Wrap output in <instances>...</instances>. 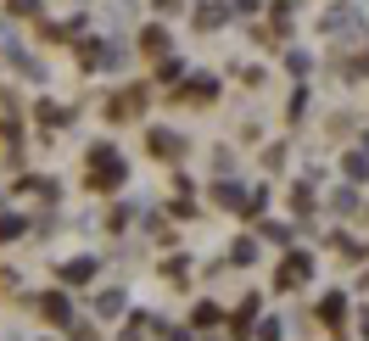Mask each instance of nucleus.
I'll return each mask as SVG.
<instances>
[{
    "instance_id": "15",
    "label": "nucleus",
    "mask_w": 369,
    "mask_h": 341,
    "mask_svg": "<svg viewBox=\"0 0 369 341\" xmlns=\"http://www.w3.org/2000/svg\"><path fill=\"white\" fill-rule=\"evenodd\" d=\"M219 202H224V207H241V190H235L229 179H224V185H219Z\"/></svg>"
},
{
    "instance_id": "18",
    "label": "nucleus",
    "mask_w": 369,
    "mask_h": 341,
    "mask_svg": "<svg viewBox=\"0 0 369 341\" xmlns=\"http://www.w3.org/2000/svg\"><path fill=\"white\" fill-rule=\"evenodd\" d=\"M235 11H258V0H235Z\"/></svg>"
},
{
    "instance_id": "8",
    "label": "nucleus",
    "mask_w": 369,
    "mask_h": 341,
    "mask_svg": "<svg viewBox=\"0 0 369 341\" xmlns=\"http://www.w3.org/2000/svg\"><path fill=\"white\" fill-rule=\"evenodd\" d=\"M224 17H229L224 6H196V28H219Z\"/></svg>"
},
{
    "instance_id": "4",
    "label": "nucleus",
    "mask_w": 369,
    "mask_h": 341,
    "mask_svg": "<svg viewBox=\"0 0 369 341\" xmlns=\"http://www.w3.org/2000/svg\"><path fill=\"white\" fill-rule=\"evenodd\" d=\"M185 95H190V101H196V106H207V101H213V95H219V79H207V73H196V79H190V85L179 89V95H174V101H185Z\"/></svg>"
},
{
    "instance_id": "17",
    "label": "nucleus",
    "mask_w": 369,
    "mask_h": 341,
    "mask_svg": "<svg viewBox=\"0 0 369 341\" xmlns=\"http://www.w3.org/2000/svg\"><path fill=\"white\" fill-rule=\"evenodd\" d=\"M6 6H11V11H23V17H28V11H34V6H40V0H6Z\"/></svg>"
},
{
    "instance_id": "5",
    "label": "nucleus",
    "mask_w": 369,
    "mask_h": 341,
    "mask_svg": "<svg viewBox=\"0 0 369 341\" xmlns=\"http://www.w3.org/2000/svg\"><path fill=\"white\" fill-rule=\"evenodd\" d=\"M146 146L157 151V157H179V151H185V140H179L174 129H151V140H146Z\"/></svg>"
},
{
    "instance_id": "1",
    "label": "nucleus",
    "mask_w": 369,
    "mask_h": 341,
    "mask_svg": "<svg viewBox=\"0 0 369 341\" xmlns=\"http://www.w3.org/2000/svg\"><path fill=\"white\" fill-rule=\"evenodd\" d=\"M123 157H118V151H112V146H107V140H101V146H90V190H118V185H123Z\"/></svg>"
},
{
    "instance_id": "7",
    "label": "nucleus",
    "mask_w": 369,
    "mask_h": 341,
    "mask_svg": "<svg viewBox=\"0 0 369 341\" xmlns=\"http://www.w3.org/2000/svg\"><path fill=\"white\" fill-rule=\"evenodd\" d=\"M34 118H40L45 129H62V123H68V106H51V101H40V112H34Z\"/></svg>"
},
{
    "instance_id": "10",
    "label": "nucleus",
    "mask_w": 369,
    "mask_h": 341,
    "mask_svg": "<svg viewBox=\"0 0 369 341\" xmlns=\"http://www.w3.org/2000/svg\"><path fill=\"white\" fill-rule=\"evenodd\" d=\"M353 17H358L353 6H336V11H325V17H319V28H341V23H353Z\"/></svg>"
},
{
    "instance_id": "13",
    "label": "nucleus",
    "mask_w": 369,
    "mask_h": 341,
    "mask_svg": "<svg viewBox=\"0 0 369 341\" xmlns=\"http://www.w3.org/2000/svg\"><path fill=\"white\" fill-rule=\"evenodd\" d=\"M90 274H95V263H90V257H78V263H68V280H90Z\"/></svg>"
},
{
    "instance_id": "3",
    "label": "nucleus",
    "mask_w": 369,
    "mask_h": 341,
    "mask_svg": "<svg viewBox=\"0 0 369 341\" xmlns=\"http://www.w3.org/2000/svg\"><path fill=\"white\" fill-rule=\"evenodd\" d=\"M78 62H84V68H118V62H123V51H112V45H101V39H90V45L78 51Z\"/></svg>"
},
{
    "instance_id": "9",
    "label": "nucleus",
    "mask_w": 369,
    "mask_h": 341,
    "mask_svg": "<svg viewBox=\"0 0 369 341\" xmlns=\"http://www.w3.org/2000/svg\"><path fill=\"white\" fill-rule=\"evenodd\" d=\"M341 168H347V179H358V185H364V179H369V157H364V151H353Z\"/></svg>"
},
{
    "instance_id": "6",
    "label": "nucleus",
    "mask_w": 369,
    "mask_h": 341,
    "mask_svg": "<svg viewBox=\"0 0 369 341\" xmlns=\"http://www.w3.org/2000/svg\"><path fill=\"white\" fill-rule=\"evenodd\" d=\"M140 51H146V56H168V28H157V23L140 28Z\"/></svg>"
},
{
    "instance_id": "11",
    "label": "nucleus",
    "mask_w": 369,
    "mask_h": 341,
    "mask_svg": "<svg viewBox=\"0 0 369 341\" xmlns=\"http://www.w3.org/2000/svg\"><path fill=\"white\" fill-rule=\"evenodd\" d=\"M296 280H308V257H291L286 274H280V285H296Z\"/></svg>"
},
{
    "instance_id": "2",
    "label": "nucleus",
    "mask_w": 369,
    "mask_h": 341,
    "mask_svg": "<svg viewBox=\"0 0 369 341\" xmlns=\"http://www.w3.org/2000/svg\"><path fill=\"white\" fill-rule=\"evenodd\" d=\"M140 112H146V85H140V89H123L118 101H107V118H112V123H123V118H140Z\"/></svg>"
},
{
    "instance_id": "16",
    "label": "nucleus",
    "mask_w": 369,
    "mask_h": 341,
    "mask_svg": "<svg viewBox=\"0 0 369 341\" xmlns=\"http://www.w3.org/2000/svg\"><path fill=\"white\" fill-rule=\"evenodd\" d=\"M151 6H157V11H162V17H174V11H179V6H185V0H151Z\"/></svg>"
},
{
    "instance_id": "12",
    "label": "nucleus",
    "mask_w": 369,
    "mask_h": 341,
    "mask_svg": "<svg viewBox=\"0 0 369 341\" xmlns=\"http://www.w3.org/2000/svg\"><path fill=\"white\" fill-rule=\"evenodd\" d=\"M23 235V218L17 213H0V241H17Z\"/></svg>"
},
{
    "instance_id": "14",
    "label": "nucleus",
    "mask_w": 369,
    "mask_h": 341,
    "mask_svg": "<svg viewBox=\"0 0 369 341\" xmlns=\"http://www.w3.org/2000/svg\"><path fill=\"white\" fill-rule=\"evenodd\" d=\"M45 314L51 319H68V297H45Z\"/></svg>"
}]
</instances>
